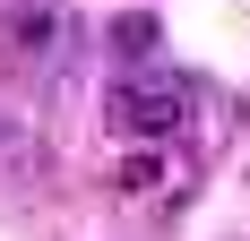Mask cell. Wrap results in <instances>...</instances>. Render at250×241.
Segmentation results:
<instances>
[{"label": "cell", "instance_id": "6da1fadb", "mask_svg": "<svg viewBox=\"0 0 250 241\" xmlns=\"http://www.w3.org/2000/svg\"><path fill=\"white\" fill-rule=\"evenodd\" d=\"M190 103H199V78H121V86L104 95V120H112L121 138L155 146V138H173L181 120H190Z\"/></svg>", "mask_w": 250, "mask_h": 241}, {"label": "cell", "instance_id": "7a4b0ae2", "mask_svg": "<svg viewBox=\"0 0 250 241\" xmlns=\"http://www.w3.org/2000/svg\"><path fill=\"white\" fill-rule=\"evenodd\" d=\"M112 190H129V198L164 190V155H155V146H138V155H121V172H112Z\"/></svg>", "mask_w": 250, "mask_h": 241}, {"label": "cell", "instance_id": "3957f363", "mask_svg": "<svg viewBox=\"0 0 250 241\" xmlns=\"http://www.w3.org/2000/svg\"><path fill=\"white\" fill-rule=\"evenodd\" d=\"M155 43H164V35H155V18H147V9H129V18H112V52H129V60H147Z\"/></svg>", "mask_w": 250, "mask_h": 241}, {"label": "cell", "instance_id": "277c9868", "mask_svg": "<svg viewBox=\"0 0 250 241\" xmlns=\"http://www.w3.org/2000/svg\"><path fill=\"white\" fill-rule=\"evenodd\" d=\"M0 138H9V120H0Z\"/></svg>", "mask_w": 250, "mask_h": 241}, {"label": "cell", "instance_id": "5b68a950", "mask_svg": "<svg viewBox=\"0 0 250 241\" xmlns=\"http://www.w3.org/2000/svg\"><path fill=\"white\" fill-rule=\"evenodd\" d=\"M0 43H9V35H0Z\"/></svg>", "mask_w": 250, "mask_h": 241}]
</instances>
